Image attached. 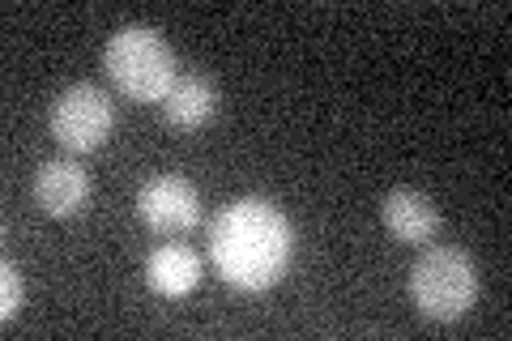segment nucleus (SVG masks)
I'll return each mask as SVG.
<instances>
[{
    "label": "nucleus",
    "mask_w": 512,
    "mask_h": 341,
    "mask_svg": "<svg viewBox=\"0 0 512 341\" xmlns=\"http://www.w3.org/2000/svg\"><path fill=\"white\" fill-rule=\"evenodd\" d=\"M210 256L235 290H269L295 256V226L274 201L239 197L210 226Z\"/></svg>",
    "instance_id": "obj_1"
},
{
    "label": "nucleus",
    "mask_w": 512,
    "mask_h": 341,
    "mask_svg": "<svg viewBox=\"0 0 512 341\" xmlns=\"http://www.w3.org/2000/svg\"><path fill=\"white\" fill-rule=\"evenodd\" d=\"M107 77L133 103H163L175 86V52L154 26H120L107 39Z\"/></svg>",
    "instance_id": "obj_2"
},
{
    "label": "nucleus",
    "mask_w": 512,
    "mask_h": 341,
    "mask_svg": "<svg viewBox=\"0 0 512 341\" xmlns=\"http://www.w3.org/2000/svg\"><path fill=\"white\" fill-rule=\"evenodd\" d=\"M410 295L414 307L427 320H461L478 299V265L461 248H431L410 269Z\"/></svg>",
    "instance_id": "obj_3"
},
{
    "label": "nucleus",
    "mask_w": 512,
    "mask_h": 341,
    "mask_svg": "<svg viewBox=\"0 0 512 341\" xmlns=\"http://www.w3.org/2000/svg\"><path fill=\"white\" fill-rule=\"evenodd\" d=\"M52 137L60 150L69 154H90L111 137V124H116V107H111V94L90 86V81H77V86L60 90V99L52 103Z\"/></svg>",
    "instance_id": "obj_4"
},
{
    "label": "nucleus",
    "mask_w": 512,
    "mask_h": 341,
    "mask_svg": "<svg viewBox=\"0 0 512 341\" xmlns=\"http://www.w3.org/2000/svg\"><path fill=\"white\" fill-rule=\"evenodd\" d=\"M137 214L158 235H184L201 222V197L184 175H154L137 192Z\"/></svg>",
    "instance_id": "obj_5"
},
{
    "label": "nucleus",
    "mask_w": 512,
    "mask_h": 341,
    "mask_svg": "<svg viewBox=\"0 0 512 341\" xmlns=\"http://www.w3.org/2000/svg\"><path fill=\"white\" fill-rule=\"evenodd\" d=\"M380 218L389 226V235L410 243V248H427L440 231V209L419 188H393L389 197L380 201Z\"/></svg>",
    "instance_id": "obj_6"
},
{
    "label": "nucleus",
    "mask_w": 512,
    "mask_h": 341,
    "mask_svg": "<svg viewBox=\"0 0 512 341\" xmlns=\"http://www.w3.org/2000/svg\"><path fill=\"white\" fill-rule=\"evenodd\" d=\"M35 201H39L43 214L73 218L77 209L90 201V175H86V167H77L73 158L43 162L39 175H35Z\"/></svg>",
    "instance_id": "obj_7"
},
{
    "label": "nucleus",
    "mask_w": 512,
    "mask_h": 341,
    "mask_svg": "<svg viewBox=\"0 0 512 341\" xmlns=\"http://www.w3.org/2000/svg\"><path fill=\"white\" fill-rule=\"evenodd\" d=\"M218 111V86L205 73H180L175 77L171 94L163 99V116L184 128V133H192V128H205L214 120Z\"/></svg>",
    "instance_id": "obj_8"
},
{
    "label": "nucleus",
    "mask_w": 512,
    "mask_h": 341,
    "mask_svg": "<svg viewBox=\"0 0 512 341\" xmlns=\"http://www.w3.org/2000/svg\"><path fill=\"white\" fill-rule=\"evenodd\" d=\"M146 282L163 299H184L188 290H197V282H201V256L192 252L188 243H163L146 261Z\"/></svg>",
    "instance_id": "obj_9"
},
{
    "label": "nucleus",
    "mask_w": 512,
    "mask_h": 341,
    "mask_svg": "<svg viewBox=\"0 0 512 341\" xmlns=\"http://www.w3.org/2000/svg\"><path fill=\"white\" fill-rule=\"evenodd\" d=\"M22 299H26V290H22V273L13 261L0 265V320L13 324L22 312Z\"/></svg>",
    "instance_id": "obj_10"
}]
</instances>
